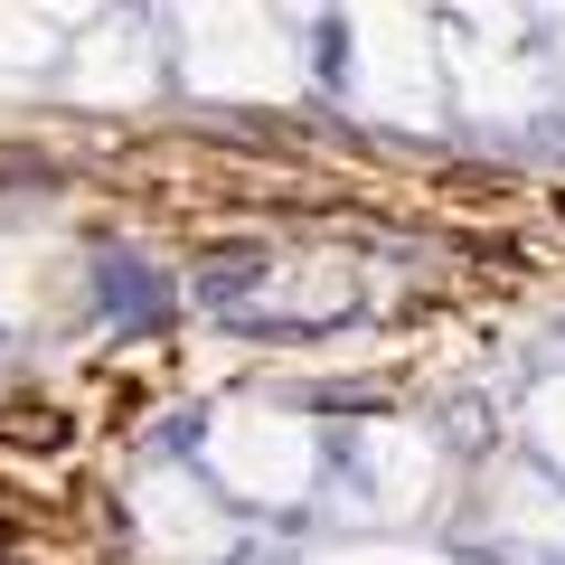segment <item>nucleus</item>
<instances>
[{"label":"nucleus","mask_w":565,"mask_h":565,"mask_svg":"<svg viewBox=\"0 0 565 565\" xmlns=\"http://www.w3.org/2000/svg\"><path fill=\"white\" fill-rule=\"evenodd\" d=\"M556 207H565V199H556Z\"/></svg>","instance_id":"f257e3e1"}]
</instances>
